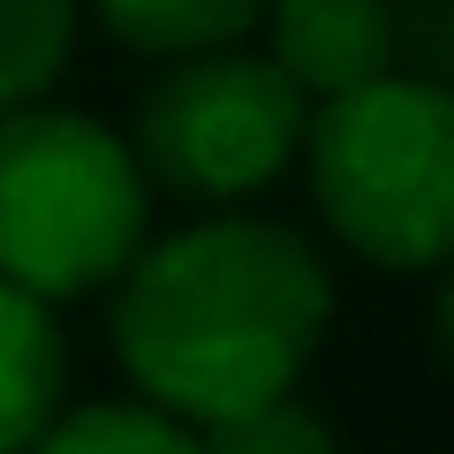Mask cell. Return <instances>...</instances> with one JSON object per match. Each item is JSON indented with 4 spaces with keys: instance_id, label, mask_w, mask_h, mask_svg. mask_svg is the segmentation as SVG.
<instances>
[{
    "instance_id": "11",
    "label": "cell",
    "mask_w": 454,
    "mask_h": 454,
    "mask_svg": "<svg viewBox=\"0 0 454 454\" xmlns=\"http://www.w3.org/2000/svg\"><path fill=\"white\" fill-rule=\"evenodd\" d=\"M432 340H439V364L454 372V258H447V280H439V303H432Z\"/></svg>"
},
{
    "instance_id": "9",
    "label": "cell",
    "mask_w": 454,
    "mask_h": 454,
    "mask_svg": "<svg viewBox=\"0 0 454 454\" xmlns=\"http://www.w3.org/2000/svg\"><path fill=\"white\" fill-rule=\"evenodd\" d=\"M76 53V0H0V114L61 83Z\"/></svg>"
},
{
    "instance_id": "2",
    "label": "cell",
    "mask_w": 454,
    "mask_h": 454,
    "mask_svg": "<svg viewBox=\"0 0 454 454\" xmlns=\"http://www.w3.org/2000/svg\"><path fill=\"white\" fill-rule=\"evenodd\" d=\"M318 220L387 273H432L454 258V83L372 76L318 98L303 121Z\"/></svg>"
},
{
    "instance_id": "8",
    "label": "cell",
    "mask_w": 454,
    "mask_h": 454,
    "mask_svg": "<svg viewBox=\"0 0 454 454\" xmlns=\"http://www.w3.org/2000/svg\"><path fill=\"white\" fill-rule=\"evenodd\" d=\"M23 454H197V432H182L160 402H83L53 409Z\"/></svg>"
},
{
    "instance_id": "6",
    "label": "cell",
    "mask_w": 454,
    "mask_h": 454,
    "mask_svg": "<svg viewBox=\"0 0 454 454\" xmlns=\"http://www.w3.org/2000/svg\"><path fill=\"white\" fill-rule=\"evenodd\" d=\"M68 394V340L53 303L0 280V454H23Z\"/></svg>"
},
{
    "instance_id": "1",
    "label": "cell",
    "mask_w": 454,
    "mask_h": 454,
    "mask_svg": "<svg viewBox=\"0 0 454 454\" xmlns=\"http://www.w3.org/2000/svg\"><path fill=\"white\" fill-rule=\"evenodd\" d=\"M333 325V273L280 220L220 212L114 273V356L182 424H227L303 379Z\"/></svg>"
},
{
    "instance_id": "7",
    "label": "cell",
    "mask_w": 454,
    "mask_h": 454,
    "mask_svg": "<svg viewBox=\"0 0 454 454\" xmlns=\"http://www.w3.org/2000/svg\"><path fill=\"white\" fill-rule=\"evenodd\" d=\"M91 16L129 53L175 61V53H205V46H243L258 31L265 0H91Z\"/></svg>"
},
{
    "instance_id": "3",
    "label": "cell",
    "mask_w": 454,
    "mask_h": 454,
    "mask_svg": "<svg viewBox=\"0 0 454 454\" xmlns=\"http://www.w3.org/2000/svg\"><path fill=\"white\" fill-rule=\"evenodd\" d=\"M145 227L152 182L106 121L46 98L0 114V280L38 303L114 288Z\"/></svg>"
},
{
    "instance_id": "10",
    "label": "cell",
    "mask_w": 454,
    "mask_h": 454,
    "mask_svg": "<svg viewBox=\"0 0 454 454\" xmlns=\"http://www.w3.org/2000/svg\"><path fill=\"white\" fill-rule=\"evenodd\" d=\"M197 454H340L333 447V424L303 402H265V409H243V417L227 424H205Z\"/></svg>"
},
{
    "instance_id": "5",
    "label": "cell",
    "mask_w": 454,
    "mask_h": 454,
    "mask_svg": "<svg viewBox=\"0 0 454 454\" xmlns=\"http://www.w3.org/2000/svg\"><path fill=\"white\" fill-rule=\"evenodd\" d=\"M265 61L303 98H333L387 76L394 53V0H265Z\"/></svg>"
},
{
    "instance_id": "4",
    "label": "cell",
    "mask_w": 454,
    "mask_h": 454,
    "mask_svg": "<svg viewBox=\"0 0 454 454\" xmlns=\"http://www.w3.org/2000/svg\"><path fill=\"white\" fill-rule=\"evenodd\" d=\"M310 98L280 76L265 53L205 46L175 53L167 76L137 98V167L145 182L197 205H243L273 190L303 152Z\"/></svg>"
}]
</instances>
